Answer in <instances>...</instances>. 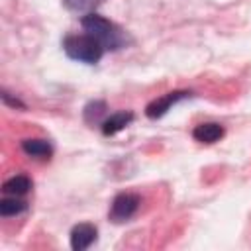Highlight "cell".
<instances>
[{
  "label": "cell",
  "mask_w": 251,
  "mask_h": 251,
  "mask_svg": "<svg viewBox=\"0 0 251 251\" xmlns=\"http://www.w3.org/2000/svg\"><path fill=\"white\" fill-rule=\"evenodd\" d=\"M96 237H98V227L94 224H88V222L76 224L71 229V249L73 251H84L96 241Z\"/></svg>",
  "instance_id": "obj_5"
},
{
  "label": "cell",
  "mask_w": 251,
  "mask_h": 251,
  "mask_svg": "<svg viewBox=\"0 0 251 251\" xmlns=\"http://www.w3.org/2000/svg\"><path fill=\"white\" fill-rule=\"evenodd\" d=\"M106 112H108V104L104 100H92V102H88L84 106L82 118H84V122L88 126H94V124H102L108 118Z\"/></svg>",
  "instance_id": "obj_10"
},
{
  "label": "cell",
  "mask_w": 251,
  "mask_h": 251,
  "mask_svg": "<svg viewBox=\"0 0 251 251\" xmlns=\"http://www.w3.org/2000/svg\"><path fill=\"white\" fill-rule=\"evenodd\" d=\"M63 51L73 61H78L84 65H96L104 57L106 47L90 33H75L63 39Z\"/></svg>",
  "instance_id": "obj_2"
},
{
  "label": "cell",
  "mask_w": 251,
  "mask_h": 251,
  "mask_svg": "<svg viewBox=\"0 0 251 251\" xmlns=\"http://www.w3.org/2000/svg\"><path fill=\"white\" fill-rule=\"evenodd\" d=\"M0 96H2V102L6 104V106H10V108H20V110H25V104L20 100V98H16V96H12L6 88H2V92H0Z\"/></svg>",
  "instance_id": "obj_13"
},
{
  "label": "cell",
  "mask_w": 251,
  "mask_h": 251,
  "mask_svg": "<svg viewBox=\"0 0 251 251\" xmlns=\"http://www.w3.org/2000/svg\"><path fill=\"white\" fill-rule=\"evenodd\" d=\"M190 96H192L190 90H171V92H167V94H163V96L151 100V102L145 106V116H147L149 120H159V118H163L175 104H178L180 100H186V98H190Z\"/></svg>",
  "instance_id": "obj_4"
},
{
  "label": "cell",
  "mask_w": 251,
  "mask_h": 251,
  "mask_svg": "<svg viewBox=\"0 0 251 251\" xmlns=\"http://www.w3.org/2000/svg\"><path fill=\"white\" fill-rule=\"evenodd\" d=\"M104 0H63V6L67 8V10H71V12H84V14H88V12H92L96 6H100Z\"/></svg>",
  "instance_id": "obj_12"
},
{
  "label": "cell",
  "mask_w": 251,
  "mask_h": 251,
  "mask_svg": "<svg viewBox=\"0 0 251 251\" xmlns=\"http://www.w3.org/2000/svg\"><path fill=\"white\" fill-rule=\"evenodd\" d=\"M33 182L29 176L25 175H16L12 178H8L4 184H2V192L8 194V196H25L29 190H31Z\"/></svg>",
  "instance_id": "obj_9"
},
{
  "label": "cell",
  "mask_w": 251,
  "mask_h": 251,
  "mask_svg": "<svg viewBox=\"0 0 251 251\" xmlns=\"http://www.w3.org/2000/svg\"><path fill=\"white\" fill-rule=\"evenodd\" d=\"M139 204H141V198L133 192H120L114 196L112 200V206H110V220L116 222V224H122V222H127L129 218H133V214L139 210Z\"/></svg>",
  "instance_id": "obj_3"
},
{
  "label": "cell",
  "mask_w": 251,
  "mask_h": 251,
  "mask_svg": "<svg viewBox=\"0 0 251 251\" xmlns=\"http://www.w3.org/2000/svg\"><path fill=\"white\" fill-rule=\"evenodd\" d=\"M80 25H82V29L86 33H90L92 37H96L106 47V51H118V49L126 47V43H127L126 31L120 25H116L114 22L102 18L96 12L84 14L80 18Z\"/></svg>",
  "instance_id": "obj_1"
},
{
  "label": "cell",
  "mask_w": 251,
  "mask_h": 251,
  "mask_svg": "<svg viewBox=\"0 0 251 251\" xmlns=\"http://www.w3.org/2000/svg\"><path fill=\"white\" fill-rule=\"evenodd\" d=\"M224 126L216 124V122H204V124H198L194 129H192V137L198 141V143H216L224 137Z\"/></svg>",
  "instance_id": "obj_6"
},
{
  "label": "cell",
  "mask_w": 251,
  "mask_h": 251,
  "mask_svg": "<svg viewBox=\"0 0 251 251\" xmlns=\"http://www.w3.org/2000/svg\"><path fill=\"white\" fill-rule=\"evenodd\" d=\"M27 210V202L22 200V196H8L0 200V216L10 218V216H18L22 212Z\"/></svg>",
  "instance_id": "obj_11"
},
{
  "label": "cell",
  "mask_w": 251,
  "mask_h": 251,
  "mask_svg": "<svg viewBox=\"0 0 251 251\" xmlns=\"http://www.w3.org/2000/svg\"><path fill=\"white\" fill-rule=\"evenodd\" d=\"M22 151H24L27 157L47 161V159H51V155H53V145H51L47 139L33 137V139H24V141H22Z\"/></svg>",
  "instance_id": "obj_8"
},
{
  "label": "cell",
  "mask_w": 251,
  "mask_h": 251,
  "mask_svg": "<svg viewBox=\"0 0 251 251\" xmlns=\"http://www.w3.org/2000/svg\"><path fill=\"white\" fill-rule=\"evenodd\" d=\"M133 112H126V110H122V112H116V114H110L102 124H100V127H102V133L108 137V135H116L118 131H122L124 127H127L131 122H133Z\"/></svg>",
  "instance_id": "obj_7"
}]
</instances>
